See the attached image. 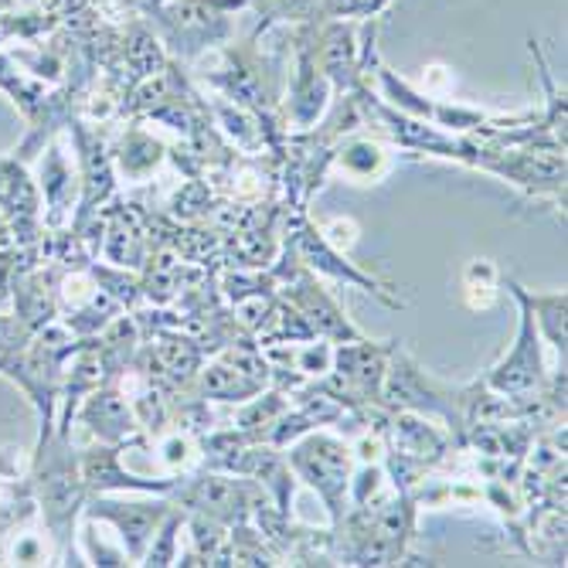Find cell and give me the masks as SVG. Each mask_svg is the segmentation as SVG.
Here are the masks:
<instances>
[{
  "mask_svg": "<svg viewBox=\"0 0 568 568\" xmlns=\"http://www.w3.org/2000/svg\"><path fill=\"white\" fill-rule=\"evenodd\" d=\"M286 290H290V306L306 321V327L314 331V337H317V334H321V337H341V341L361 337V334L347 324L344 310L334 303V296H331L324 286H317L314 276H300V280H296L293 286H286Z\"/></svg>",
  "mask_w": 568,
  "mask_h": 568,
  "instance_id": "cell-6",
  "label": "cell"
},
{
  "mask_svg": "<svg viewBox=\"0 0 568 568\" xmlns=\"http://www.w3.org/2000/svg\"><path fill=\"white\" fill-rule=\"evenodd\" d=\"M174 500L181 507H191L194 514H204L219 525H239L252 510V497L245 484L225 477V474H201L194 480H178L174 484Z\"/></svg>",
  "mask_w": 568,
  "mask_h": 568,
  "instance_id": "cell-4",
  "label": "cell"
},
{
  "mask_svg": "<svg viewBox=\"0 0 568 568\" xmlns=\"http://www.w3.org/2000/svg\"><path fill=\"white\" fill-rule=\"evenodd\" d=\"M327 99H331L327 75L314 65V59H303L290 89V120L296 123V130L314 126L321 113L327 110Z\"/></svg>",
  "mask_w": 568,
  "mask_h": 568,
  "instance_id": "cell-10",
  "label": "cell"
},
{
  "mask_svg": "<svg viewBox=\"0 0 568 568\" xmlns=\"http://www.w3.org/2000/svg\"><path fill=\"white\" fill-rule=\"evenodd\" d=\"M331 161L344 178L372 184L388 171V150L375 140H347L337 153H331Z\"/></svg>",
  "mask_w": 568,
  "mask_h": 568,
  "instance_id": "cell-13",
  "label": "cell"
},
{
  "mask_svg": "<svg viewBox=\"0 0 568 568\" xmlns=\"http://www.w3.org/2000/svg\"><path fill=\"white\" fill-rule=\"evenodd\" d=\"M255 4H260V11L270 14L273 21H290V18L306 14L314 0H255Z\"/></svg>",
  "mask_w": 568,
  "mask_h": 568,
  "instance_id": "cell-19",
  "label": "cell"
},
{
  "mask_svg": "<svg viewBox=\"0 0 568 568\" xmlns=\"http://www.w3.org/2000/svg\"><path fill=\"white\" fill-rule=\"evenodd\" d=\"M82 423L99 436V439H106V443H123L130 439L140 423H136V412L133 405L126 402L123 392H95L85 408H82Z\"/></svg>",
  "mask_w": 568,
  "mask_h": 568,
  "instance_id": "cell-8",
  "label": "cell"
},
{
  "mask_svg": "<svg viewBox=\"0 0 568 568\" xmlns=\"http://www.w3.org/2000/svg\"><path fill=\"white\" fill-rule=\"evenodd\" d=\"M290 357L303 378H327L334 365V347L324 341H314V344H300L296 351H290Z\"/></svg>",
  "mask_w": 568,
  "mask_h": 568,
  "instance_id": "cell-18",
  "label": "cell"
},
{
  "mask_svg": "<svg viewBox=\"0 0 568 568\" xmlns=\"http://www.w3.org/2000/svg\"><path fill=\"white\" fill-rule=\"evenodd\" d=\"M357 69H361V55H357L354 34L344 24L331 28L324 38V48H321V72L327 75V82L347 89V85H354Z\"/></svg>",
  "mask_w": 568,
  "mask_h": 568,
  "instance_id": "cell-14",
  "label": "cell"
},
{
  "mask_svg": "<svg viewBox=\"0 0 568 568\" xmlns=\"http://www.w3.org/2000/svg\"><path fill=\"white\" fill-rule=\"evenodd\" d=\"M194 456H197V446H194V439L187 436V433H168V436H161L158 439V459H161V467L171 474V477H181L191 463H194Z\"/></svg>",
  "mask_w": 568,
  "mask_h": 568,
  "instance_id": "cell-16",
  "label": "cell"
},
{
  "mask_svg": "<svg viewBox=\"0 0 568 568\" xmlns=\"http://www.w3.org/2000/svg\"><path fill=\"white\" fill-rule=\"evenodd\" d=\"M300 255H303V263L306 266H314L317 273H324V276H334V280H344V283H357V286H365V290H375L378 296H385V290H378V283L372 280V276H365L361 270H354L347 260H344V252L341 248H334L317 229H310V225H303L300 229Z\"/></svg>",
  "mask_w": 568,
  "mask_h": 568,
  "instance_id": "cell-9",
  "label": "cell"
},
{
  "mask_svg": "<svg viewBox=\"0 0 568 568\" xmlns=\"http://www.w3.org/2000/svg\"><path fill=\"white\" fill-rule=\"evenodd\" d=\"M171 514L168 500H99L92 518L95 521H110L123 541V551L130 561H140L146 545L158 535V528L164 525V518Z\"/></svg>",
  "mask_w": 568,
  "mask_h": 568,
  "instance_id": "cell-5",
  "label": "cell"
},
{
  "mask_svg": "<svg viewBox=\"0 0 568 568\" xmlns=\"http://www.w3.org/2000/svg\"><path fill=\"white\" fill-rule=\"evenodd\" d=\"M120 164H123L126 174L146 178L150 171H158V164H161V143H153L150 136H130L123 143Z\"/></svg>",
  "mask_w": 568,
  "mask_h": 568,
  "instance_id": "cell-17",
  "label": "cell"
},
{
  "mask_svg": "<svg viewBox=\"0 0 568 568\" xmlns=\"http://www.w3.org/2000/svg\"><path fill=\"white\" fill-rule=\"evenodd\" d=\"M388 357H392V368L385 372V385H382L388 398H395L408 412H416V416L446 419L449 429L467 426V408H470L467 388H449L429 378L402 347H395Z\"/></svg>",
  "mask_w": 568,
  "mask_h": 568,
  "instance_id": "cell-1",
  "label": "cell"
},
{
  "mask_svg": "<svg viewBox=\"0 0 568 568\" xmlns=\"http://www.w3.org/2000/svg\"><path fill=\"white\" fill-rule=\"evenodd\" d=\"M507 290L514 293V300H521L531 310V321H535L538 334L565 361V306H568L565 290L561 293H541V296H535V293H528L525 286H518L514 280H507Z\"/></svg>",
  "mask_w": 568,
  "mask_h": 568,
  "instance_id": "cell-11",
  "label": "cell"
},
{
  "mask_svg": "<svg viewBox=\"0 0 568 568\" xmlns=\"http://www.w3.org/2000/svg\"><path fill=\"white\" fill-rule=\"evenodd\" d=\"M521 303V300H518ZM525 306V303H521ZM480 385L500 398H531L548 385L545 375V354H541V334L531 321V310H521V327H518V341H514L510 354H504L497 365L480 378Z\"/></svg>",
  "mask_w": 568,
  "mask_h": 568,
  "instance_id": "cell-3",
  "label": "cell"
},
{
  "mask_svg": "<svg viewBox=\"0 0 568 568\" xmlns=\"http://www.w3.org/2000/svg\"><path fill=\"white\" fill-rule=\"evenodd\" d=\"M286 463L300 480H306L321 494L331 518L341 521L344 518L341 507H344L347 484L354 474V449L331 433H306L303 439L293 443Z\"/></svg>",
  "mask_w": 568,
  "mask_h": 568,
  "instance_id": "cell-2",
  "label": "cell"
},
{
  "mask_svg": "<svg viewBox=\"0 0 568 568\" xmlns=\"http://www.w3.org/2000/svg\"><path fill=\"white\" fill-rule=\"evenodd\" d=\"M497 266L490 260H474L467 270H463V296H467L470 310H487L497 296Z\"/></svg>",
  "mask_w": 568,
  "mask_h": 568,
  "instance_id": "cell-15",
  "label": "cell"
},
{
  "mask_svg": "<svg viewBox=\"0 0 568 568\" xmlns=\"http://www.w3.org/2000/svg\"><path fill=\"white\" fill-rule=\"evenodd\" d=\"M321 235H324L334 248H341V252H344V248H351V245L357 242V225H354L351 219H334Z\"/></svg>",
  "mask_w": 568,
  "mask_h": 568,
  "instance_id": "cell-20",
  "label": "cell"
},
{
  "mask_svg": "<svg viewBox=\"0 0 568 568\" xmlns=\"http://www.w3.org/2000/svg\"><path fill=\"white\" fill-rule=\"evenodd\" d=\"M79 500H82V484L72 474V463H55L41 480V510L62 545H69L72 538Z\"/></svg>",
  "mask_w": 568,
  "mask_h": 568,
  "instance_id": "cell-7",
  "label": "cell"
},
{
  "mask_svg": "<svg viewBox=\"0 0 568 568\" xmlns=\"http://www.w3.org/2000/svg\"><path fill=\"white\" fill-rule=\"evenodd\" d=\"M197 392L204 402H248L263 392V385L232 368L229 361H212L197 372Z\"/></svg>",
  "mask_w": 568,
  "mask_h": 568,
  "instance_id": "cell-12",
  "label": "cell"
}]
</instances>
